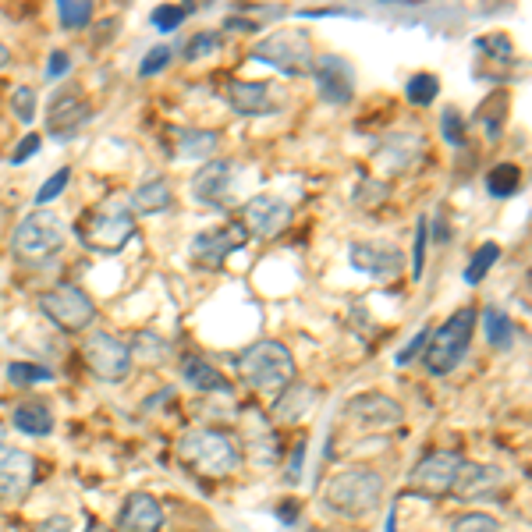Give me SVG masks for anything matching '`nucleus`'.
Instances as JSON below:
<instances>
[{
	"mask_svg": "<svg viewBox=\"0 0 532 532\" xmlns=\"http://www.w3.org/2000/svg\"><path fill=\"white\" fill-rule=\"evenodd\" d=\"M235 369L252 391L281 394L295 380V359L281 341H256L235 359Z\"/></svg>",
	"mask_w": 532,
	"mask_h": 532,
	"instance_id": "3",
	"label": "nucleus"
},
{
	"mask_svg": "<svg viewBox=\"0 0 532 532\" xmlns=\"http://www.w3.org/2000/svg\"><path fill=\"white\" fill-rule=\"evenodd\" d=\"M79 238L93 252H121L135 238V217L128 206L110 203L96 213H86L79 224Z\"/></svg>",
	"mask_w": 532,
	"mask_h": 532,
	"instance_id": "7",
	"label": "nucleus"
},
{
	"mask_svg": "<svg viewBox=\"0 0 532 532\" xmlns=\"http://www.w3.org/2000/svg\"><path fill=\"white\" fill-rule=\"evenodd\" d=\"M227 103L235 107V114H245V118L277 110L274 86H270V82H231V86H227Z\"/></svg>",
	"mask_w": 532,
	"mask_h": 532,
	"instance_id": "23",
	"label": "nucleus"
},
{
	"mask_svg": "<svg viewBox=\"0 0 532 532\" xmlns=\"http://www.w3.org/2000/svg\"><path fill=\"white\" fill-rule=\"evenodd\" d=\"M36 483V458L22 447L0 444V501H22Z\"/></svg>",
	"mask_w": 532,
	"mask_h": 532,
	"instance_id": "13",
	"label": "nucleus"
},
{
	"mask_svg": "<svg viewBox=\"0 0 532 532\" xmlns=\"http://www.w3.org/2000/svg\"><path fill=\"white\" fill-rule=\"evenodd\" d=\"M217 146H220L217 132H206V128H178V157L206 160Z\"/></svg>",
	"mask_w": 532,
	"mask_h": 532,
	"instance_id": "28",
	"label": "nucleus"
},
{
	"mask_svg": "<svg viewBox=\"0 0 532 532\" xmlns=\"http://www.w3.org/2000/svg\"><path fill=\"white\" fill-rule=\"evenodd\" d=\"M504 483V472L497 465H479V462H462L458 476H454L451 493L458 501H479L486 493H493Z\"/></svg>",
	"mask_w": 532,
	"mask_h": 532,
	"instance_id": "22",
	"label": "nucleus"
},
{
	"mask_svg": "<svg viewBox=\"0 0 532 532\" xmlns=\"http://www.w3.org/2000/svg\"><path fill=\"white\" fill-rule=\"evenodd\" d=\"M71 71V57L64 54V50H54L50 54V64H47V79H61V75H68Z\"/></svg>",
	"mask_w": 532,
	"mask_h": 532,
	"instance_id": "48",
	"label": "nucleus"
},
{
	"mask_svg": "<svg viewBox=\"0 0 532 532\" xmlns=\"http://www.w3.org/2000/svg\"><path fill=\"white\" fill-rule=\"evenodd\" d=\"M178 373H181V380L192 387V391H203V394H210V391L227 394V391H231V384L224 380V373H217V366H213V362H206L203 355H181Z\"/></svg>",
	"mask_w": 532,
	"mask_h": 532,
	"instance_id": "24",
	"label": "nucleus"
},
{
	"mask_svg": "<svg viewBox=\"0 0 532 532\" xmlns=\"http://www.w3.org/2000/svg\"><path fill=\"white\" fill-rule=\"evenodd\" d=\"M249 242V231L242 224H227V227H206L199 231L192 242H188V259L199 266V270H220L227 263L231 252H238Z\"/></svg>",
	"mask_w": 532,
	"mask_h": 532,
	"instance_id": "10",
	"label": "nucleus"
},
{
	"mask_svg": "<svg viewBox=\"0 0 532 532\" xmlns=\"http://www.w3.org/2000/svg\"><path fill=\"white\" fill-rule=\"evenodd\" d=\"M252 57H256L259 64L277 68L281 75H291V79L309 75L316 64L313 43H309L306 32H298V29H284V32H270V36H263V40L252 47Z\"/></svg>",
	"mask_w": 532,
	"mask_h": 532,
	"instance_id": "6",
	"label": "nucleus"
},
{
	"mask_svg": "<svg viewBox=\"0 0 532 532\" xmlns=\"http://www.w3.org/2000/svg\"><path fill=\"white\" fill-rule=\"evenodd\" d=\"M235 181V164L231 160H210L192 174V199L199 206H210V210H224L227 206V188Z\"/></svg>",
	"mask_w": 532,
	"mask_h": 532,
	"instance_id": "18",
	"label": "nucleus"
},
{
	"mask_svg": "<svg viewBox=\"0 0 532 532\" xmlns=\"http://www.w3.org/2000/svg\"><path fill=\"white\" fill-rule=\"evenodd\" d=\"M384 497V476L373 469H341L337 476H330L327 490H323V504L341 518H366L380 508Z\"/></svg>",
	"mask_w": 532,
	"mask_h": 532,
	"instance_id": "2",
	"label": "nucleus"
},
{
	"mask_svg": "<svg viewBox=\"0 0 532 532\" xmlns=\"http://www.w3.org/2000/svg\"><path fill=\"white\" fill-rule=\"evenodd\" d=\"M114 29H118V18H107V22L100 25V36L93 40V47H103V43H107L110 36H114Z\"/></svg>",
	"mask_w": 532,
	"mask_h": 532,
	"instance_id": "52",
	"label": "nucleus"
},
{
	"mask_svg": "<svg viewBox=\"0 0 532 532\" xmlns=\"http://www.w3.org/2000/svg\"><path fill=\"white\" fill-rule=\"evenodd\" d=\"M89 118H93V107H89L86 96L75 93V89H61V93L50 100L47 132L54 135V139H71L82 125H89Z\"/></svg>",
	"mask_w": 532,
	"mask_h": 532,
	"instance_id": "17",
	"label": "nucleus"
},
{
	"mask_svg": "<svg viewBox=\"0 0 532 532\" xmlns=\"http://www.w3.org/2000/svg\"><path fill=\"white\" fill-rule=\"evenodd\" d=\"M313 79H316V93L323 103H334V107H345L355 96V68L337 54H323L313 64Z\"/></svg>",
	"mask_w": 532,
	"mask_h": 532,
	"instance_id": "12",
	"label": "nucleus"
},
{
	"mask_svg": "<svg viewBox=\"0 0 532 532\" xmlns=\"http://www.w3.org/2000/svg\"><path fill=\"white\" fill-rule=\"evenodd\" d=\"M54 373L40 362H8V384L15 387H36V384H50Z\"/></svg>",
	"mask_w": 532,
	"mask_h": 532,
	"instance_id": "34",
	"label": "nucleus"
},
{
	"mask_svg": "<svg viewBox=\"0 0 532 532\" xmlns=\"http://www.w3.org/2000/svg\"><path fill=\"white\" fill-rule=\"evenodd\" d=\"M220 43H224V36H220L217 29H206V32H196L192 40H188L185 47V61H203V57L217 54Z\"/></svg>",
	"mask_w": 532,
	"mask_h": 532,
	"instance_id": "39",
	"label": "nucleus"
},
{
	"mask_svg": "<svg viewBox=\"0 0 532 532\" xmlns=\"http://www.w3.org/2000/svg\"><path fill=\"white\" fill-rule=\"evenodd\" d=\"M242 430H245L242 437H245L252 462L263 465V469H274V465L281 462V444H277V433H274V426H270V419H266L263 412H256V408H249Z\"/></svg>",
	"mask_w": 532,
	"mask_h": 532,
	"instance_id": "20",
	"label": "nucleus"
},
{
	"mask_svg": "<svg viewBox=\"0 0 532 532\" xmlns=\"http://www.w3.org/2000/svg\"><path fill=\"white\" fill-rule=\"evenodd\" d=\"M82 359H86L89 373L103 384H121L132 373V352L121 337L107 334V330H93L82 341Z\"/></svg>",
	"mask_w": 532,
	"mask_h": 532,
	"instance_id": "9",
	"label": "nucleus"
},
{
	"mask_svg": "<svg viewBox=\"0 0 532 532\" xmlns=\"http://www.w3.org/2000/svg\"><path fill=\"white\" fill-rule=\"evenodd\" d=\"M86 532H114V529H107V525H89Z\"/></svg>",
	"mask_w": 532,
	"mask_h": 532,
	"instance_id": "56",
	"label": "nucleus"
},
{
	"mask_svg": "<svg viewBox=\"0 0 532 532\" xmlns=\"http://www.w3.org/2000/svg\"><path fill=\"white\" fill-rule=\"evenodd\" d=\"M451 532H501V522L493 515H462L454 518Z\"/></svg>",
	"mask_w": 532,
	"mask_h": 532,
	"instance_id": "45",
	"label": "nucleus"
},
{
	"mask_svg": "<svg viewBox=\"0 0 532 532\" xmlns=\"http://www.w3.org/2000/svg\"><path fill=\"white\" fill-rule=\"evenodd\" d=\"M224 29H231V32H259V22H252V18H227L224 22Z\"/></svg>",
	"mask_w": 532,
	"mask_h": 532,
	"instance_id": "50",
	"label": "nucleus"
},
{
	"mask_svg": "<svg viewBox=\"0 0 532 532\" xmlns=\"http://www.w3.org/2000/svg\"><path fill=\"white\" fill-rule=\"evenodd\" d=\"M68 181H71V167H61V171H54V174H50V178L40 185V192H36V206L54 203V199L61 196L64 188H68Z\"/></svg>",
	"mask_w": 532,
	"mask_h": 532,
	"instance_id": "41",
	"label": "nucleus"
},
{
	"mask_svg": "<svg viewBox=\"0 0 532 532\" xmlns=\"http://www.w3.org/2000/svg\"><path fill=\"white\" fill-rule=\"evenodd\" d=\"M36 302H40V313L47 316L54 327H61L64 334H79V330H86L89 323L96 320L93 298L82 288H75V284H54V288L43 291Z\"/></svg>",
	"mask_w": 532,
	"mask_h": 532,
	"instance_id": "8",
	"label": "nucleus"
},
{
	"mask_svg": "<svg viewBox=\"0 0 532 532\" xmlns=\"http://www.w3.org/2000/svg\"><path fill=\"white\" fill-rule=\"evenodd\" d=\"M423 135H412V132H394L387 135L373 153V164L384 167L387 174H405L408 167H415L423 160Z\"/></svg>",
	"mask_w": 532,
	"mask_h": 532,
	"instance_id": "19",
	"label": "nucleus"
},
{
	"mask_svg": "<svg viewBox=\"0 0 532 532\" xmlns=\"http://www.w3.org/2000/svg\"><path fill=\"white\" fill-rule=\"evenodd\" d=\"M426 242H430V217H419L415 224V249H412V277L419 281L426 270Z\"/></svg>",
	"mask_w": 532,
	"mask_h": 532,
	"instance_id": "40",
	"label": "nucleus"
},
{
	"mask_svg": "<svg viewBox=\"0 0 532 532\" xmlns=\"http://www.w3.org/2000/svg\"><path fill=\"white\" fill-rule=\"evenodd\" d=\"M476 54H490L493 64L515 68V47H511L508 36H483V40L476 43Z\"/></svg>",
	"mask_w": 532,
	"mask_h": 532,
	"instance_id": "38",
	"label": "nucleus"
},
{
	"mask_svg": "<svg viewBox=\"0 0 532 532\" xmlns=\"http://www.w3.org/2000/svg\"><path fill=\"white\" fill-rule=\"evenodd\" d=\"M11 110H15L18 121H36V89L32 86H18L15 93H11Z\"/></svg>",
	"mask_w": 532,
	"mask_h": 532,
	"instance_id": "42",
	"label": "nucleus"
},
{
	"mask_svg": "<svg viewBox=\"0 0 532 532\" xmlns=\"http://www.w3.org/2000/svg\"><path fill=\"white\" fill-rule=\"evenodd\" d=\"M426 341H430V330H419V334H415L412 341H408V345L401 348L398 355H394V362H398V366H408V362H412L415 355H419V352L426 348Z\"/></svg>",
	"mask_w": 532,
	"mask_h": 532,
	"instance_id": "47",
	"label": "nucleus"
},
{
	"mask_svg": "<svg viewBox=\"0 0 532 532\" xmlns=\"http://www.w3.org/2000/svg\"><path fill=\"white\" fill-rule=\"evenodd\" d=\"M40 146H43V135H40V132H29L22 142H18L15 153H11V164H25V160H29L32 153H40Z\"/></svg>",
	"mask_w": 532,
	"mask_h": 532,
	"instance_id": "46",
	"label": "nucleus"
},
{
	"mask_svg": "<svg viewBox=\"0 0 532 532\" xmlns=\"http://www.w3.org/2000/svg\"><path fill=\"white\" fill-rule=\"evenodd\" d=\"M8 64H11V50L0 43V68H8Z\"/></svg>",
	"mask_w": 532,
	"mask_h": 532,
	"instance_id": "54",
	"label": "nucleus"
},
{
	"mask_svg": "<svg viewBox=\"0 0 532 532\" xmlns=\"http://www.w3.org/2000/svg\"><path fill=\"white\" fill-rule=\"evenodd\" d=\"M192 11H196V4H181V8L178 4H160V8L149 15V25L157 32H178V25L185 22Z\"/></svg>",
	"mask_w": 532,
	"mask_h": 532,
	"instance_id": "36",
	"label": "nucleus"
},
{
	"mask_svg": "<svg viewBox=\"0 0 532 532\" xmlns=\"http://www.w3.org/2000/svg\"><path fill=\"white\" fill-rule=\"evenodd\" d=\"M164 529V504L153 493H128L118 511V529L114 532H160Z\"/></svg>",
	"mask_w": 532,
	"mask_h": 532,
	"instance_id": "21",
	"label": "nucleus"
},
{
	"mask_svg": "<svg viewBox=\"0 0 532 532\" xmlns=\"http://www.w3.org/2000/svg\"><path fill=\"white\" fill-rule=\"evenodd\" d=\"M64 242H68L64 220L50 210H32L29 217H22V224H18L15 235H11V256H15L18 263L43 266L64 249Z\"/></svg>",
	"mask_w": 532,
	"mask_h": 532,
	"instance_id": "4",
	"label": "nucleus"
},
{
	"mask_svg": "<svg viewBox=\"0 0 532 532\" xmlns=\"http://www.w3.org/2000/svg\"><path fill=\"white\" fill-rule=\"evenodd\" d=\"M128 352H132V359L139 355V359L146 362H160L171 355V345H167L160 334H149V330H139V334L132 337V345H128Z\"/></svg>",
	"mask_w": 532,
	"mask_h": 532,
	"instance_id": "33",
	"label": "nucleus"
},
{
	"mask_svg": "<svg viewBox=\"0 0 532 532\" xmlns=\"http://www.w3.org/2000/svg\"><path fill=\"white\" fill-rule=\"evenodd\" d=\"M32 532H71V518L68 515H50V518H43L40 525Z\"/></svg>",
	"mask_w": 532,
	"mask_h": 532,
	"instance_id": "49",
	"label": "nucleus"
},
{
	"mask_svg": "<svg viewBox=\"0 0 532 532\" xmlns=\"http://www.w3.org/2000/svg\"><path fill=\"white\" fill-rule=\"evenodd\" d=\"M316 398H320V391H316L313 384H298V380H291V384L277 394L274 419L277 423H298V419L316 405Z\"/></svg>",
	"mask_w": 532,
	"mask_h": 532,
	"instance_id": "25",
	"label": "nucleus"
},
{
	"mask_svg": "<svg viewBox=\"0 0 532 532\" xmlns=\"http://www.w3.org/2000/svg\"><path fill=\"white\" fill-rule=\"evenodd\" d=\"M348 259H352L359 274L376 277V281H391V277H398L405 270V252L384 242H355L348 249Z\"/></svg>",
	"mask_w": 532,
	"mask_h": 532,
	"instance_id": "15",
	"label": "nucleus"
},
{
	"mask_svg": "<svg viewBox=\"0 0 532 532\" xmlns=\"http://www.w3.org/2000/svg\"><path fill=\"white\" fill-rule=\"evenodd\" d=\"M483 330H486V341H490L497 352H508V348L515 345V337H518L511 316L501 313V309H493V306L483 313Z\"/></svg>",
	"mask_w": 532,
	"mask_h": 532,
	"instance_id": "29",
	"label": "nucleus"
},
{
	"mask_svg": "<svg viewBox=\"0 0 532 532\" xmlns=\"http://www.w3.org/2000/svg\"><path fill=\"white\" fill-rule=\"evenodd\" d=\"M291 217H295L291 203H284V199H277V196H256V199H249V203H245L242 227L249 231V235L277 238L284 227L291 224Z\"/></svg>",
	"mask_w": 532,
	"mask_h": 532,
	"instance_id": "16",
	"label": "nucleus"
},
{
	"mask_svg": "<svg viewBox=\"0 0 532 532\" xmlns=\"http://www.w3.org/2000/svg\"><path fill=\"white\" fill-rule=\"evenodd\" d=\"M501 259V245L497 242H483L476 249V256H472V263L465 266V284H479L486 274L493 270V263Z\"/></svg>",
	"mask_w": 532,
	"mask_h": 532,
	"instance_id": "35",
	"label": "nucleus"
},
{
	"mask_svg": "<svg viewBox=\"0 0 532 532\" xmlns=\"http://www.w3.org/2000/svg\"><path fill=\"white\" fill-rule=\"evenodd\" d=\"M171 203H174V192H171V185H167V178H149V181H142L139 188L132 192V217L139 213V217H157V213H164V210H171Z\"/></svg>",
	"mask_w": 532,
	"mask_h": 532,
	"instance_id": "27",
	"label": "nucleus"
},
{
	"mask_svg": "<svg viewBox=\"0 0 532 532\" xmlns=\"http://www.w3.org/2000/svg\"><path fill=\"white\" fill-rule=\"evenodd\" d=\"M302 454H306V440H298V447H295V458H291V469H288V483H295V479H298V469H302Z\"/></svg>",
	"mask_w": 532,
	"mask_h": 532,
	"instance_id": "51",
	"label": "nucleus"
},
{
	"mask_svg": "<svg viewBox=\"0 0 532 532\" xmlns=\"http://www.w3.org/2000/svg\"><path fill=\"white\" fill-rule=\"evenodd\" d=\"M387 532H398V511H391V515H387Z\"/></svg>",
	"mask_w": 532,
	"mask_h": 532,
	"instance_id": "55",
	"label": "nucleus"
},
{
	"mask_svg": "<svg viewBox=\"0 0 532 532\" xmlns=\"http://www.w3.org/2000/svg\"><path fill=\"white\" fill-rule=\"evenodd\" d=\"M437 93H440V79L430 75V71H419V75H412V79L405 82V96L415 107H430V103L437 100Z\"/></svg>",
	"mask_w": 532,
	"mask_h": 532,
	"instance_id": "32",
	"label": "nucleus"
},
{
	"mask_svg": "<svg viewBox=\"0 0 532 532\" xmlns=\"http://www.w3.org/2000/svg\"><path fill=\"white\" fill-rule=\"evenodd\" d=\"M472 330H476V309L465 306L451 316L440 330H430V341H426V369L433 376H447L454 373V366L465 359L472 341Z\"/></svg>",
	"mask_w": 532,
	"mask_h": 532,
	"instance_id": "5",
	"label": "nucleus"
},
{
	"mask_svg": "<svg viewBox=\"0 0 532 532\" xmlns=\"http://www.w3.org/2000/svg\"><path fill=\"white\" fill-rule=\"evenodd\" d=\"M458 469H462V454L458 451H430L412 469L408 486H412V493H423V497H447Z\"/></svg>",
	"mask_w": 532,
	"mask_h": 532,
	"instance_id": "11",
	"label": "nucleus"
},
{
	"mask_svg": "<svg viewBox=\"0 0 532 532\" xmlns=\"http://www.w3.org/2000/svg\"><path fill=\"white\" fill-rule=\"evenodd\" d=\"M57 18L64 29H86L93 22V4L89 0H61L57 4Z\"/></svg>",
	"mask_w": 532,
	"mask_h": 532,
	"instance_id": "37",
	"label": "nucleus"
},
{
	"mask_svg": "<svg viewBox=\"0 0 532 532\" xmlns=\"http://www.w3.org/2000/svg\"><path fill=\"white\" fill-rule=\"evenodd\" d=\"M440 132H444V139L451 142V146H465V118L454 107H447L444 114H440Z\"/></svg>",
	"mask_w": 532,
	"mask_h": 532,
	"instance_id": "44",
	"label": "nucleus"
},
{
	"mask_svg": "<svg viewBox=\"0 0 532 532\" xmlns=\"http://www.w3.org/2000/svg\"><path fill=\"white\" fill-rule=\"evenodd\" d=\"M242 444L224 430H188L178 440V462L188 472H196L199 479H227L242 469Z\"/></svg>",
	"mask_w": 532,
	"mask_h": 532,
	"instance_id": "1",
	"label": "nucleus"
},
{
	"mask_svg": "<svg viewBox=\"0 0 532 532\" xmlns=\"http://www.w3.org/2000/svg\"><path fill=\"white\" fill-rule=\"evenodd\" d=\"M11 426L25 437H50L54 433V412L43 398L22 401V405L11 412Z\"/></svg>",
	"mask_w": 532,
	"mask_h": 532,
	"instance_id": "26",
	"label": "nucleus"
},
{
	"mask_svg": "<svg viewBox=\"0 0 532 532\" xmlns=\"http://www.w3.org/2000/svg\"><path fill=\"white\" fill-rule=\"evenodd\" d=\"M171 61H174V47H167V43H164V47H153L146 57H142L139 75H142V79H149V75H160V71H164Z\"/></svg>",
	"mask_w": 532,
	"mask_h": 532,
	"instance_id": "43",
	"label": "nucleus"
},
{
	"mask_svg": "<svg viewBox=\"0 0 532 532\" xmlns=\"http://www.w3.org/2000/svg\"><path fill=\"white\" fill-rule=\"evenodd\" d=\"M345 419L359 423L369 433H380L387 426H398L405 419V408L394 398H387V394H359V398H352L345 405Z\"/></svg>",
	"mask_w": 532,
	"mask_h": 532,
	"instance_id": "14",
	"label": "nucleus"
},
{
	"mask_svg": "<svg viewBox=\"0 0 532 532\" xmlns=\"http://www.w3.org/2000/svg\"><path fill=\"white\" fill-rule=\"evenodd\" d=\"M387 196H391V185H387L384 178H373V174H366V178H359V185H355L352 203L362 206V210H376V206L387 203Z\"/></svg>",
	"mask_w": 532,
	"mask_h": 532,
	"instance_id": "31",
	"label": "nucleus"
},
{
	"mask_svg": "<svg viewBox=\"0 0 532 532\" xmlns=\"http://www.w3.org/2000/svg\"><path fill=\"white\" fill-rule=\"evenodd\" d=\"M277 511H281V515H277V518H281L284 525H291V522H295V518H298V501H284Z\"/></svg>",
	"mask_w": 532,
	"mask_h": 532,
	"instance_id": "53",
	"label": "nucleus"
},
{
	"mask_svg": "<svg viewBox=\"0 0 532 532\" xmlns=\"http://www.w3.org/2000/svg\"><path fill=\"white\" fill-rule=\"evenodd\" d=\"M522 188V167L518 164H497L486 171V192L493 199H511Z\"/></svg>",
	"mask_w": 532,
	"mask_h": 532,
	"instance_id": "30",
	"label": "nucleus"
}]
</instances>
